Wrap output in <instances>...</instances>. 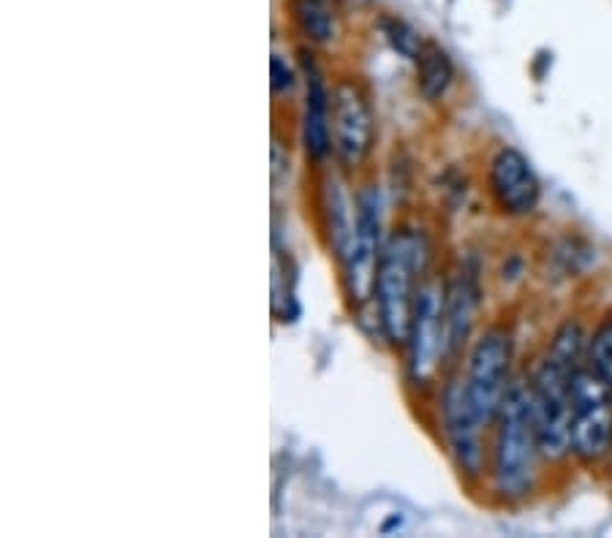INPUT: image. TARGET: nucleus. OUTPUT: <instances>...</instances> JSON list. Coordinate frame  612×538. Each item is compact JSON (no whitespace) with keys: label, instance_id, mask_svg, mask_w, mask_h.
Returning <instances> with one entry per match:
<instances>
[{"label":"nucleus","instance_id":"f257e3e1","mask_svg":"<svg viewBox=\"0 0 612 538\" xmlns=\"http://www.w3.org/2000/svg\"><path fill=\"white\" fill-rule=\"evenodd\" d=\"M542 463L544 457L531 414V392H528V381L517 379L490 427V492L501 503H522L537 490Z\"/></svg>","mask_w":612,"mask_h":538},{"label":"nucleus","instance_id":"f8f14e48","mask_svg":"<svg viewBox=\"0 0 612 538\" xmlns=\"http://www.w3.org/2000/svg\"><path fill=\"white\" fill-rule=\"evenodd\" d=\"M480 283L469 267H460L447 280V362H458L460 351L471 343L480 310Z\"/></svg>","mask_w":612,"mask_h":538},{"label":"nucleus","instance_id":"6e6552de","mask_svg":"<svg viewBox=\"0 0 612 538\" xmlns=\"http://www.w3.org/2000/svg\"><path fill=\"white\" fill-rule=\"evenodd\" d=\"M438 414H442V432L455 468L460 470V476H463L466 481L480 485L487 476L490 427L476 416V410L471 408L469 395H466L463 375H455V379H449L447 384H444L442 400H438Z\"/></svg>","mask_w":612,"mask_h":538},{"label":"nucleus","instance_id":"9b49d317","mask_svg":"<svg viewBox=\"0 0 612 538\" xmlns=\"http://www.w3.org/2000/svg\"><path fill=\"white\" fill-rule=\"evenodd\" d=\"M303 76H305V109H303V147L314 164H325L332 155L330 136V87L325 74L308 52H303Z\"/></svg>","mask_w":612,"mask_h":538},{"label":"nucleus","instance_id":"423d86ee","mask_svg":"<svg viewBox=\"0 0 612 538\" xmlns=\"http://www.w3.org/2000/svg\"><path fill=\"white\" fill-rule=\"evenodd\" d=\"M444 362H447V280L425 277L416 291L409 340H405L409 381L414 386L433 384Z\"/></svg>","mask_w":612,"mask_h":538},{"label":"nucleus","instance_id":"ddd939ff","mask_svg":"<svg viewBox=\"0 0 612 538\" xmlns=\"http://www.w3.org/2000/svg\"><path fill=\"white\" fill-rule=\"evenodd\" d=\"M321 213H325L327 242H330V251L338 262L346 253L349 242L354 237V224H357V199L346 191L341 177H330L325 182Z\"/></svg>","mask_w":612,"mask_h":538},{"label":"nucleus","instance_id":"1a4fd4ad","mask_svg":"<svg viewBox=\"0 0 612 538\" xmlns=\"http://www.w3.org/2000/svg\"><path fill=\"white\" fill-rule=\"evenodd\" d=\"M332 158L346 171L363 169L373 153L376 118L370 98L357 80H338L330 91Z\"/></svg>","mask_w":612,"mask_h":538},{"label":"nucleus","instance_id":"f03ea898","mask_svg":"<svg viewBox=\"0 0 612 538\" xmlns=\"http://www.w3.org/2000/svg\"><path fill=\"white\" fill-rule=\"evenodd\" d=\"M427 262H431V246L422 231L411 226L389 231L378 259L376 297H373L378 330L389 346L405 348L414 299L422 286V275L427 272Z\"/></svg>","mask_w":612,"mask_h":538},{"label":"nucleus","instance_id":"0eeeda50","mask_svg":"<svg viewBox=\"0 0 612 538\" xmlns=\"http://www.w3.org/2000/svg\"><path fill=\"white\" fill-rule=\"evenodd\" d=\"M612 454V386L582 364L572 381V457L597 468Z\"/></svg>","mask_w":612,"mask_h":538},{"label":"nucleus","instance_id":"dca6fc26","mask_svg":"<svg viewBox=\"0 0 612 538\" xmlns=\"http://www.w3.org/2000/svg\"><path fill=\"white\" fill-rule=\"evenodd\" d=\"M586 368L612 386V310L599 315L593 330L588 332Z\"/></svg>","mask_w":612,"mask_h":538},{"label":"nucleus","instance_id":"f3484780","mask_svg":"<svg viewBox=\"0 0 612 538\" xmlns=\"http://www.w3.org/2000/svg\"><path fill=\"white\" fill-rule=\"evenodd\" d=\"M270 87L275 96H292V91L297 87V71L289 65V60H283L281 55H272L270 60Z\"/></svg>","mask_w":612,"mask_h":538},{"label":"nucleus","instance_id":"7ed1b4c3","mask_svg":"<svg viewBox=\"0 0 612 538\" xmlns=\"http://www.w3.org/2000/svg\"><path fill=\"white\" fill-rule=\"evenodd\" d=\"M575 370L539 359L528 373L531 414L537 427L539 449L548 465H561L572 457V381Z\"/></svg>","mask_w":612,"mask_h":538},{"label":"nucleus","instance_id":"20e7f679","mask_svg":"<svg viewBox=\"0 0 612 538\" xmlns=\"http://www.w3.org/2000/svg\"><path fill=\"white\" fill-rule=\"evenodd\" d=\"M511 362H515V340H511V330L506 324H493L482 330L466 354V395H469L471 408L487 427H493L504 397L515 384Z\"/></svg>","mask_w":612,"mask_h":538},{"label":"nucleus","instance_id":"2eb2a0df","mask_svg":"<svg viewBox=\"0 0 612 538\" xmlns=\"http://www.w3.org/2000/svg\"><path fill=\"white\" fill-rule=\"evenodd\" d=\"M289 9H292L294 22L310 44L330 41L332 33H336V16H332L327 0H292Z\"/></svg>","mask_w":612,"mask_h":538},{"label":"nucleus","instance_id":"9d476101","mask_svg":"<svg viewBox=\"0 0 612 538\" xmlns=\"http://www.w3.org/2000/svg\"><path fill=\"white\" fill-rule=\"evenodd\" d=\"M487 193L495 210L506 218L533 215L542 199V182L531 160L511 144L495 150L487 160Z\"/></svg>","mask_w":612,"mask_h":538},{"label":"nucleus","instance_id":"39448f33","mask_svg":"<svg viewBox=\"0 0 612 538\" xmlns=\"http://www.w3.org/2000/svg\"><path fill=\"white\" fill-rule=\"evenodd\" d=\"M357 224L354 237L349 242L346 253L338 259L346 294L352 310H363L376 297V272L378 259L384 248V218H381V191L378 186H365L357 191Z\"/></svg>","mask_w":612,"mask_h":538},{"label":"nucleus","instance_id":"4468645a","mask_svg":"<svg viewBox=\"0 0 612 538\" xmlns=\"http://www.w3.org/2000/svg\"><path fill=\"white\" fill-rule=\"evenodd\" d=\"M416 85L427 101H442L455 82V65L442 47L422 44L416 52Z\"/></svg>","mask_w":612,"mask_h":538}]
</instances>
